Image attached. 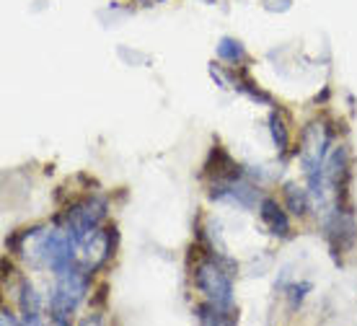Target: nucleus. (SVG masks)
Returning <instances> with one entry per match:
<instances>
[{
    "label": "nucleus",
    "instance_id": "3",
    "mask_svg": "<svg viewBox=\"0 0 357 326\" xmlns=\"http://www.w3.org/2000/svg\"><path fill=\"white\" fill-rule=\"evenodd\" d=\"M261 221L267 223V228L277 236H287L290 233V223H287L285 212L280 210V205L275 200H264L261 202Z\"/></svg>",
    "mask_w": 357,
    "mask_h": 326
},
{
    "label": "nucleus",
    "instance_id": "5",
    "mask_svg": "<svg viewBox=\"0 0 357 326\" xmlns=\"http://www.w3.org/2000/svg\"><path fill=\"white\" fill-rule=\"evenodd\" d=\"M285 197H287V205H290V210L295 212V215H303L305 210H308V197H305V192H301L298 186H287L285 189Z\"/></svg>",
    "mask_w": 357,
    "mask_h": 326
},
{
    "label": "nucleus",
    "instance_id": "6",
    "mask_svg": "<svg viewBox=\"0 0 357 326\" xmlns=\"http://www.w3.org/2000/svg\"><path fill=\"white\" fill-rule=\"evenodd\" d=\"M218 54L223 57V60L228 62H238L246 57V52H243V47L238 45V42H233V39H223L220 45H218Z\"/></svg>",
    "mask_w": 357,
    "mask_h": 326
},
{
    "label": "nucleus",
    "instance_id": "1",
    "mask_svg": "<svg viewBox=\"0 0 357 326\" xmlns=\"http://www.w3.org/2000/svg\"><path fill=\"white\" fill-rule=\"evenodd\" d=\"M83 292H86V277H83V274L73 272V269L60 274V282H57V288H54V292H52V300H50L52 318L57 324H65V321H68V313L78 306V300L83 298Z\"/></svg>",
    "mask_w": 357,
    "mask_h": 326
},
{
    "label": "nucleus",
    "instance_id": "7",
    "mask_svg": "<svg viewBox=\"0 0 357 326\" xmlns=\"http://www.w3.org/2000/svg\"><path fill=\"white\" fill-rule=\"evenodd\" d=\"M269 127H272V140H275L277 150L282 153V150H287V127L285 122L280 119L277 114L269 117Z\"/></svg>",
    "mask_w": 357,
    "mask_h": 326
},
{
    "label": "nucleus",
    "instance_id": "4",
    "mask_svg": "<svg viewBox=\"0 0 357 326\" xmlns=\"http://www.w3.org/2000/svg\"><path fill=\"white\" fill-rule=\"evenodd\" d=\"M21 309H24V313H26V321L29 324H36L39 321V300H36V292L31 285H26L24 288V295H21Z\"/></svg>",
    "mask_w": 357,
    "mask_h": 326
},
{
    "label": "nucleus",
    "instance_id": "2",
    "mask_svg": "<svg viewBox=\"0 0 357 326\" xmlns=\"http://www.w3.org/2000/svg\"><path fill=\"white\" fill-rule=\"evenodd\" d=\"M197 288L205 292L210 303L215 306H220V309H228L233 300V282H231V274L223 272L218 265L213 262H205V265H199L197 269Z\"/></svg>",
    "mask_w": 357,
    "mask_h": 326
}]
</instances>
